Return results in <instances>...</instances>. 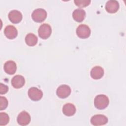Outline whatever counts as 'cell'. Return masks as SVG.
I'll use <instances>...</instances> for the list:
<instances>
[{
  "label": "cell",
  "instance_id": "obj_12",
  "mask_svg": "<svg viewBox=\"0 0 126 126\" xmlns=\"http://www.w3.org/2000/svg\"><path fill=\"white\" fill-rule=\"evenodd\" d=\"M25 80L24 77L21 75H16L11 79V85L16 89L22 88L25 84Z\"/></svg>",
  "mask_w": 126,
  "mask_h": 126
},
{
  "label": "cell",
  "instance_id": "obj_11",
  "mask_svg": "<svg viewBox=\"0 0 126 126\" xmlns=\"http://www.w3.org/2000/svg\"><path fill=\"white\" fill-rule=\"evenodd\" d=\"M119 8V3L118 1L115 0H111L107 1L105 4V9L110 13L116 12Z\"/></svg>",
  "mask_w": 126,
  "mask_h": 126
},
{
  "label": "cell",
  "instance_id": "obj_16",
  "mask_svg": "<svg viewBox=\"0 0 126 126\" xmlns=\"http://www.w3.org/2000/svg\"><path fill=\"white\" fill-rule=\"evenodd\" d=\"M62 111L63 114L65 116H72L76 112V108L72 103H66L63 105Z\"/></svg>",
  "mask_w": 126,
  "mask_h": 126
},
{
  "label": "cell",
  "instance_id": "obj_10",
  "mask_svg": "<svg viewBox=\"0 0 126 126\" xmlns=\"http://www.w3.org/2000/svg\"><path fill=\"white\" fill-rule=\"evenodd\" d=\"M4 33L5 36L9 39L15 38L18 35V31L17 29L14 26L12 25L7 26L4 29Z\"/></svg>",
  "mask_w": 126,
  "mask_h": 126
},
{
  "label": "cell",
  "instance_id": "obj_20",
  "mask_svg": "<svg viewBox=\"0 0 126 126\" xmlns=\"http://www.w3.org/2000/svg\"><path fill=\"white\" fill-rule=\"evenodd\" d=\"M8 100L6 97L4 96H0V110L5 109L8 105Z\"/></svg>",
  "mask_w": 126,
  "mask_h": 126
},
{
  "label": "cell",
  "instance_id": "obj_19",
  "mask_svg": "<svg viewBox=\"0 0 126 126\" xmlns=\"http://www.w3.org/2000/svg\"><path fill=\"white\" fill-rule=\"evenodd\" d=\"M74 2L75 4L79 7L83 8L88 6L90 2V0H74Z\"/></svg>",
  "mask_w": 126,
  "mask_h": 126
},
{
  "label": "cell",
  "instance_id": "obj_14",
  "mask_svg": "<svg viewBox=\"0 0 126 126\" xmlns=\"http://www.w3.org/2000/svg\"><path fill=\"white\" fill-rule=\"evenodd\" d=\"M104 75L103 69L99 66L94 67L91 70L90 75L91 77L95 80L100 79Z\"/></svg>",
  "mask_w": 126,
  "mask_h": 126
},
{
  "label": "cell",
  "instance_id": "obj_21",
  "mask_svg": "<svg viewBox=\"0 0 126 126\" xmlns=\"http://www.w3.org/2000/svg\"><path fill=\"white\" fill-rule=\"evenodd\" d=\"M8 90V87L2 83L0 84V94H4L7 92Z\"/></svg>",
  "mask_w": 126,
  "mask_h": 126
},
{
  "label": "cell",
  "instance_id": "obj_8",
  "mask_svg": "<svg viewBox=\"0 0 126 126\" xmlns=\"http://www.w3.org/2000/svg\"><path fill=\"white\" fill-rule=\"evenodd\" d=\"M9 20L13 24H18L20 23L22 19V14L21 12L17 10L10 11L8 13Z\"/></svg>",
  "mask_w": 126,
  "mask_h": 126
},
{
  "label": "cell",
  "instance_id": "obj_7",
  "mask_svg": "<svg viewBox=\"0 0 126 126\" xmlns=\"http://www.w3.org/2000/svg\"><path fill=\"white\" fill-rule=\"evenodd\" d=\"M108 122V119L106 116L101 115H95L91 119V123L94 126H102Z\"/></svg>",
  "mask_w": 126,
  "mask_h": 126
},
{
  "label": "cell",
  "instance_id": "obj_6",
  "mask_svg": "<svg viewBox=\"0 0 126 126\" xmlns=\"http://www.w3.org/2000/svg\"><path fill=\"white\" fill-rule=\"evenodd\" d=\"M57 96L61 98H65L67 97L71 93V89L67 85H62L57 89Z\"/></svg>",
  "mask_w": 126,
  "mask_h": 126
},
{
  "label": "cell",
  "instance_id": "obj_2",
  "mask_svg": "<svg viewBox=\"0 0 126 126\" xmlns=\"http://www.w3.org/2000/svg\"><path fill=\"white\" fill-rule=\"evenodd\" d=\"M52 33V28L48 24H42L38 30L39 36L43 39H47L50 37Z\"/></svg>",
  "mask_w": 126,
  "mask_h": 126
},
{
  "label": "cell",
  "instance_id": "obj_18",
  "mask_svg": "<svg viewBox=\"0 0 126 126\" xmlns=\"http://www.w3.org/2000/svg\"><path fill=\"white\" fill-rule=\"evenodd\" d=\"M9 121V117L6 113H0V126H5L8 123Z\"/></svg>",
  "mask_w": 126,
  "mask_h": 126
},
{
  "label": "cell",
  "instance_id": "obj_17",
  "mask_svg": "<svg viewBox=\"0 0 126 126\" xmlns=\"http://www.w3.org/2000/svg\"><path fill=\"white\" fill-rule=\"evenodd\" d=\"M38 41L37 37L33 33H29L25 37V42L26 44L30 46L35 45Z\"/></svg>",
  "mask_w": 126,
  "mask_h": 126
},
{
  "label": "cell",
  "instance_id": "obj_9",
  "mask_svg": "<svg viewBox=\"0 0 126 126\" xmlns=\"http://www.w3.org/2000/svg\"><path fill=\"white\" fill-rule=\"evenodd\" d=\"M31 121V116L30 114L24 111L20 113L17 117V122L21 126H26Z\"/></svg>",
  "mask_w": 126,
  "mask_h": 126
},
{
  "label": "cell",
  "instance_id": "obj_13",
  "mask_svg": "<svg viewBox=\"0 0 126 126\" xmlns=\"http://www.w3.org/2000/svg\"><path fill=\"white\" fill-rule=\"evenodd\" d=\"M3 68L4 70L6 73L12 75L15 73L17 70V65L14 61L9 60L5 62Z\"/></svg>",
  "mask_w": 126,
  "mask_h": 126
},
{
  "label": "cell",
  "instance_id": "obj_15",
  "mask_svg": "<svg viewBox=\"0 0 126 126\" xmlns=\"http://www.w3.org/2000/svg\"><path fill=\"white\" fill-rule=\"evenodd\" d=\"M72 17L73 19L77 22H82L86 17V12L81 8H77L75 9L72 13Z\"/></svg>",
  "mask_w": 126,
  "mask_h": 126
},
{
  "label": "cell",
  "instance_id": "obj_5",
  "mask_svg": "<svg viewBox=\"0 0 126 126\" xmlns=\"http://www.w3.org/2000/svg\"><path fill=\"white\" fill-rule=\"evenodd\" d=\"M28 95L32 100L38 101L42 97L43 93L36 87H32L28 90Z\"/></svg>",
  "mask_w": 126,
  "mask_h": 126
},
{
  "label": "cell",
  "instance_id": "obj_4",
  "mask_svg": "<svg viewBox=\"0 0 126 126\" xmlns=\"http://www.w3.org/2000/svg\"><path fill=\"white\" fill-rule=\"evenodd\" d=\"M77 35L81 38H88L91 34V30L88 26L81 24L76 29Z\"/></svg>",
  "mask_w": 126,
  "mask_h": 126
},
{
  "label": "cell",
  "instance_id": "obj_3",
  "mask_svg": "<svg viewBox=\"0 0 126 126\" xmlns=\"http://www.w3.org/2000/svg\"><path fill=\"white\" fill-rule=\"evenodd\" d=\"M32 17L34 21L41 23L45 20L47 17V12L44 9L37 8L33 11Z\"/></svg>",
  "mask_w": 126,
  "mask_h": 126
},
{
  "label": "cell",
  "instance_id": "obj_1",
  "mask_svg": "<svg viewBox=\"0 0 126 126\" xmlns=\"http://www.w3.org/2000/svg\"><path fill=\"white\" fill-rule=\"evenodd\" d=\"M109 99L108 97L102 94H98L94 98V104L95 107L98 109H103L109 104Z\"/></svg>",
  "mask_w": 126,
  "mask_h": 126
}]
</instances>
